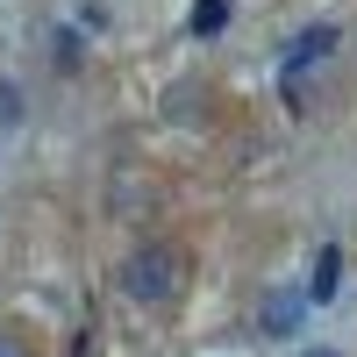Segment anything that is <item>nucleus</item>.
Segmentation results:
<instances>
[{"label": "nucleus", "instance_id": "nucleus-3", "mask_svg": "<svg viewBox=\"0 0 357 357\" xmlns=\"http://www.w3.org/2000/svg\"><path fill=\"white\" fill-rule=\"evenodd\" d=\"M301 314H307V293L272 286V293H264V307H257V329H264V336H301Z\"/></svg>", "mask_w": 357, "mask_h": 357}, {"label": "nucleus", "instance_id": "nucleus-7", "mask_svg": "<svg viewBox=\"0 0 357 357\" xmlns=\"http://www.w3.org/2000/svg\"><path fill=\"white\" fill-rule=\"evenodd\" d=\"M0 357H29V350H22V343H15V336H0Z\"/></svg>", "mask_w": 357, "mask_h": 357}, {"label": "nucleus", "instance_id": "nucleus-8", "mask_svg": "<svg viewBox=\"0 0 357 357\" xmlns=\"http://www.w3.org/2000/svg\"><path fill=\"white\" fill-rule=\"evenodd\" d=\"M307 357H343V350H307Z\"/></svg>", "mask_w": 357, "mask_h": 357}, {"label": "nucleus", "instance_id": "nucleus-6", "mask_svg": "<svg viewBox=\"0 0 357 357\" xmlns=\"http://www.w3.org/2000/svg\"><path fill=\"white\" fill-rule=\"evenodd\" d=\"M0 122H15V93H8V86H0Z\"/></svg>", "mask_w": 357, "mask_h": 357}, {"label": "nucleus", "instance_id": "nucleus-2", "mask_svg": "<svg viewBox=\"0 0 357 357\" xmlns=\"http://www.w3.org/2000/svg\"><path fill=\"white\" fill-rule=\"evenodd\" d=\"M336 43H343V29H329V22L301 29V36H293V50H286V65H279V72H286V93H301V72H307V65H321Z\"/></svg>", "mask_w": 357, "mask_h": 357}, {"label": "nucleus", "instance_id": "nucleus-1", "mask_svg": "<svg viewBox=\"0 0 357 357\" xmlns=\"http://www.w3.org/2000/svg\"><path fill=\"white\" fill-rule=\"evenodd\" d=\"M122 293H129V301H143V307H165L172 293H178V250H165V243L136 250V257L122 264Z\"/></svg>", "mask_w": 357, "mask_h": 357}, {"label": "nucleus", "instance_id": "nucleus-5", "mask_svg": "<svg viewBox=\"0 0 357 357\" xmlns=\"http://www.w3.org/2000/svg\"><path fill=\"white\" fill-rule=\"evenodd\" d=\"M229 29V0H200L193 8V36H222Z\"/></svg>", "mask_w": 357, "mask_h": 357}, {"label": "nucleus", "instance_id": "nucleus-4", "mask_svg": "<svg viewBox=\"0 0 357 357\" xmlns=\"http://www.w3.org/2000/svg\"><path fill=\"white\" fill-rule=\"evenodd\" d=\"M336 286H343V250L321 243V250H314V272H307L301 293H307V301H336Z\"/></svg>", "mask_w": 357, "mask_h": 357}]
</instances>
